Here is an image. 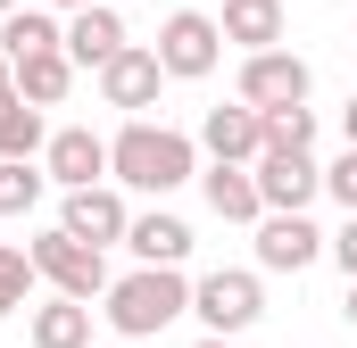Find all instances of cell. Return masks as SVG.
Masks as SVG:
<instances>
[{
    "instance_id": "cell-1",
    "label": "cell",
    "mask_w": 357,
    "mask_h": 348,
    "mask_svg": "<svg viewBox=\"0 0 357 348\" xmlns=\"http://www.w3.org/2000/svg\"><path fill=\"white\" fill-rule=\"evenodd\" d=\"M199 174V150L183 141L175 125H150V116H133L116 141H108V182H125V191H150V199H167Z\"/></svg>"
},
{
    "instance_id": "cell-2",
    "label": "cell",
    "mask_w": 357,
    "mask_h": 348,
    "mask_svg": "<svg viewBox=\"0 0 357 348\" xmlns=\"http://www.w3.org/2000/svg\"><path fill=\"white\" fill-rule=\"evenodd\" d=\"M125 340H150V332H167L175 315H191V282H183V265H133L125 282H108V307H100Z\"/></svg>"
},
{
    "instance_id": "cell-3",
    "label": "cell",
    "mask_w": 357,
    "mask_h": 348,
    "mask_svg": "<svg viewBox=\"0 0 357 348\" xmlns=\"http://www.w3.org/2000/svg\"><path fill=\"white\" fill-rule=\"evenodd\" d=\"M191 315L208 324V340H233V332H250V324L266 315V290H258V274L216 265V274H199V282H191Z\"/></svg>"
},
{
    "instance_id": "cell-4",
    "label": "cell",
    "mask_w": 357,
    "mask_h": 348,
    "mask_svg": "<svg viewBox=\"0 0 357 348\" xmlns=\"http://www.w3.org/2000/svg\"><path fill=\"white\" fill-rule=\"evenodd\" d=\"M25 258H33V274H42V282H50L59 299H75V307L108 299V258H100V249H84L75 232H42V241H33Z\"/></svg>"
},
{
    "instance_id": "cell-5",
    "label": "cell",
    "mask_w": 357,
    "mask_h": 348,
    "mask_svg": "<svg viewBox=\"0 0 357 348\" xmlns=\"http://www.w3.org/2000/svg\"><path fill=\"white\" fill-rule=\"evenodd\" d=\"M158 67H167V84H199V75H216V58H225V33H216V17H199V8H175L167 25H158Z\"/></svg>"
},
{
    "instance_id": "cell-6",
    "label": "cell",
    "mask_w": 357,
    "mask_h": 348,
    "mask_svg": "<svg viewBox=\"0 0 357 348\" xmlns=\"http://www.w3.org/2000/svg\"><path fill=\"white\" fill-rule=\"evenodd\" d=\"M307 58L299 50H258V58H241V108H258V116H274V108H307Z\"/></svg>"
},
{
    "instance_id": "cell-7",
    "label": "cell",
    "mask_w": 357,
    "mask_h": 348,
    "mask_svg": "<svg viewBox=\"0 0 357 348\" xmlns=\"http://www.w3.org/2000/svg\"><path fill=\"white\" fill-rule=\"evenodd\" d=\"M59 232H75L84 249H100V258H108V249L133 232V207H125V191H116V182H91V191H67Z\"/></svg>"
},
{
    "instance_id": "cell-8",
    "label": "cell",
    "mask_w": 357,
    "mask_h": 348,
    "mask_svg": "<svg viewBox=\"0 0 357 348\" xmlns=\"http://www.w3.org/2000/svg\"><path fill=\"white\" fill-rule=\"evenodd\" d=\"M250 174H258V199H266V216H307V199L324 191V166H316L307 150H266Z\"/></svg>"
},
{
    "instance_id": "cell-9",
    "label": "cell",
    "mask_w": 357,
    "mask_h": 348,
    "mask_svg": "<svg viewBox=\"0 0 357 348\" xmlns=\"http://www.w3.org/2000/svg\"><path fill=\"white\" fill-rule=\"evenodd\" d=\"M199 150H208L216 166H258V158H266V116L241 108V100H233V108H208V116H199Z\"/></svg>"
},
{
    "instance_id": "cell-10",
    "label": "cell",
    "mask_w": 357,
    "mask_h": 348,
    "mask_svg": "<svg viewBox=\"0 0 357 348\" xmlns=\"http://www.w3.org/2000/svg\"><path fill=\"white\" fill-rule=\"evenodd\" d=\"M42 174H50L59 191H91V182H108V141H100L91 125H59L50 150H42Z\"/></svg>"
},
{
    "instance_id": "cell-11",
    "label": "cell",
    "mask_w": 357,
    "mask_h": 348,
    "mask_svg": "<svg viewBox=\"0 0 357 348\" xmlns=\"http://www.w3.org/2000/svg\"><path fill=\"white\" fill-rule=\"evenodd\" d=\"M158 84H167V67H158V50H142V42H125V50L100 67V100L125 108V116H142V108L158 100Z\"/></svg>"
},
{
    "instance_id": "cell-12",
    "label": "cell",
    "mask_w": 357,
    "mask_h": 348,
    "mask_svg": "<svg viewBox=\"0 0 357 348\" xmlns=\"http://www.w3.org/2000/svg\"><path fill=\"white\" fill-rule=\"evenodd\" d=\"M324 241L333 232H316L307 216H258V265L266 274H307V265L324 258Z\"/></svg>"
},
{
    "instance_id": "cell-13",
    "label": "cell",
    "mask_w": 357,
    "mask_h": 348,
    "mask_svg": "<svg viewBox=\"0 0 357 348\" xmlns=\"http://www.w3.org/2000/svg\"><path fill=\"white\" fill-rule=\"evenodd\" d=\"M116 50H125V17H116L108 0H100V8H84V17H67V58H75V67H91V75H100Z\"/></svg>"
},
{
    "instance_id": "cell-14",
    "label": "cell",
    "mask_w": 357,
    "mask_h": 348,
    "mask_svg": "<svg viewBox=\"0 0 357 348\" xmlns=\"http://www.w3.org/2000/svg\"><path fill=\"white\" fill-rule=\"evenodd\" d=\"M216 33H225V42H241V58H258V50L282 42V0H225Z\"/></svg>"
},
{
    "instance_id": "cell-15",
    "label": "cell",
    "mask_w": 357,
    "mask_h": 348,
    "mask_svg": "<svg viewBox=\"0 0 357 348\" xmlns=\"http://www.w3.org/2000/svg\"><path fill=\"white\" fill-rule=\"evenodd\" d=\"M50 50H67V25H59V17H42V8H17V17H0V58H8V67H25V58H50Z\"/></svg>"
},
{
    "instance_id": "cell-16",
    "label": "cell",
    "mask_w": 357,
    "mask_h": 348,
    "mask_svg": "<svg viewBox=\"0 0 357 348\" xmlns=\"http://www.w3.org/2000/svg\"><path fill=\"white\" fill-rule=\"evenodd\" d=\"M199 191H208V207H216L225 224H258V216H266L258 174H250V166H208V174H199Z\"/></svg>"
},
{
    "instance_id": "cell-17",
    "label": "cell",
    "mask_w": 357,
    "mask_h": 348,
    "mask_svg": "<svg viewBox=\"0 0 357 348\" xmlns=\"http://www.w3.org/2000/svg\"><path fill=\"white\" fill-rule=\"evenodd\" d=\"M125 249H133L142 265H183V258H191V224H183V216H158V207H150V216H133Z\"/></svg>"
},
{
    "instance_id": "cell-18",
    "label": "cell",
    "mask_w": 357,
    "mask_h": 348,
    "mask_svg": "<svg viewBox=\"0 0 357 348\" xmlns=\"http://www.w3.org/2000/svg\"><path fill=\"white\" fill-rule=\"evenodd\" d=\"M67 91H75V58H67V50H50V58H25V67H17V100H25V108H59Z\"/></svg>"
},
{
    "instance_id": "cell-19",
    "label": "cell",
    "mask_w": 357,
    "mask_h": 348,
    "mask_svg": "<svg viewBox=\"0 0 357 348\" xmlns=\"http://www.w3.org/2000/svg\"><path fill=\"white\" fill-rule=\"evenodd\" d=\"M50 150V125H42V108H0V166H33Z\"/></svg>"
},
{
    "instance_id": "cell-20",
    "label": "cell",
    "mask_w": 357,
    "mask_h": 348,
    "mask_svg": "<svg viewBox=\"0 0 357 348\" xmlns=\"http://www.w3.org/2000/svg\"><path fill=\"white\" fill-rule=\"evenodd\" d=\"M33 348H91V307H75V299L33 307Z\"/></svg>"
},
{
    "instance_id": "cell-21",
    "label": "cell",
    "mask_w": 357,
    "mask_h": 348,
    "mask_svg": "<svg viewBox=\"0 0 357 348\" xmlns=\"http://www.w3.org/2000/svg\"><path fill=\"white\" fill-rule=\"evenodd\" d=\"M33 258L17 249V241H0V315H25V299H33Z\"/></svg>"
},
{
    "instance_id": "cell-22",
    "label": "cell",
    "mask_w": 357,
    "mask_h": 348,
    "mask_svg": "<svg viewBox=\"0 0 357 348\" xmlns=\"http://www.w3.org/2000/svg\"><path fill=\"white\" fill-rule=\"evenodd\" d=\"M42 191H50V174H33V166H0V216H33V207H42Z\"/></svg>"
},
{
    "instance_id": "cell-23",
    "label": "cell",
    "mask_w": 357,
    "mask_h": 348,
    "mask_svg": "<svg viewBox=\"0 0 357 348\" xmlns=\"http://www.w3.org/2000/svg\"><path fill=\"white\" fill-rule=\"evenodd\" d=\"M316 141V108H274L266 116V150H307Z\"/></svg>"
},
{
    "instance_id": "cell-24",
    "label": "cell",
    "mask_w": 357,
    "mask_h": 348,
    "mask_svg": "<svg viewBox=\"0 0 357 348\" xmlns=\"http://www.w3.org/2000/svg\"><path fill=\"white\" fill-rule=\"evenodd\" d=\"M324 258H333V265H341V274L357 282V216L341 224V232H333V241H324Z\"/></svg>"
},
{
    "instance_id": "cell-25",
    "label": "cell",
    "mask_w": 357,
    "mask_h": 348,
    "mask_svg": "<svg viewBox=\"0 0 357 348\" xmlns=\"http://www.w3.org/2000/svg\"><path fill=\"white\" fill-rule=\"evenodd\" d=\"M324 191H333V199H341V207L357 216V150H349V158H341L333 174H324Z\"/></svg>"
},
{
    "instance_id": "cell-26",
    "label": "cell",
    "mask_w": 357,
    "mask_h": 348,
    "mask_svg": "<svg viewBox=\"0 0 357 348\" xmlns=\"http://www.w3.org/2000/svg\"><path fill=\"white\" fill-rule=\"evenodd\" d=\"M0 108H17V67L0 58Z\"/></svg>"
},
{
    "instance_id": "cell-27",
    "label": "cell",
    "mask_w": 357,
    "mask_h": 348,
    "mask_svg": "<svg viewBox=\"0 0 357 348\" xmlns=\"http://www.w3.org/2000/svg\"><path fill=\"white\" fill-rule=\"evenodd\" d=\"M341 133H349V150H357V91H349V108H341Z\"/></svg>"
},
{
    "instance_id": "cell-28",
    "label": "cell",
    "mask_w": 357,
    "mask_h": 348,
    "mask_svg": "<svg viewBox=\"0 0 357 348\" xmlns=\"http://www.w3.org/2000/svg\"><path fill=\"white\" fill-rule=\"evenodd\" d=\"M50 8H75V17H84V8H100V0H50Z\"/></svg>"
},
{
    "instance_id": "cell-29",
    "label": "cell",
    "mask_w": 357,
    "mask_h": 348,
    "mask_svg": "<svg viewBox=\"0 0 357 348\" xmlns=\"http://www.w3.org/2000/svg\"><path fill=\"white\" fill-rule=\"evenodd\" d=\"M341 315H349V332H357V282H349V307H341Z\"/></svg>"
},
{
    "instance_id": "cell-30",
    "label": "cell",
    "mask_w": 357,
    "mask_h": 348,
    "mask_svg": "<svg viewBox=\"0 0 357 348\" xmlns=\"http://www.w3.org/2000/svg\"><path fill=\"white\" fill-rule=\"evenodd\" d=\"M191 348H233V340H191Z\"/></svg>"
},
{
    "instance_id": "cell-31",
    "label": "cell",
    "mask_w": 357,
    "mask_h": 348,
    "mask_svg": "<svg viewBox=\"0 0 357 348\" xmlns=\"http://www.w3.org/2000/svg\"><path fill=\"white\" fill-rule=\"evenodd\" d=\"M0 17H17V0H0Z\"/></svg>"
}]
</instances>
